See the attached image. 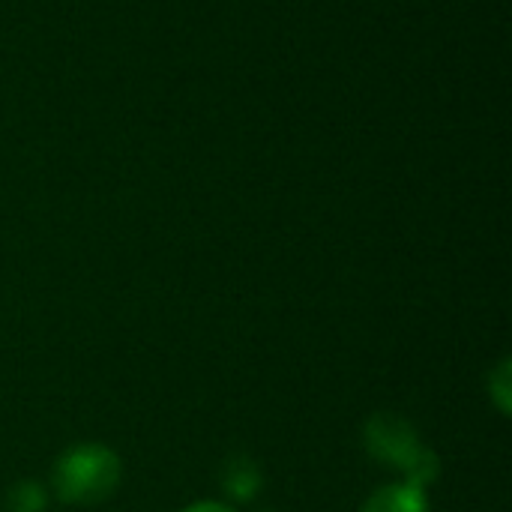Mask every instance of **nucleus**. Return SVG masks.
Returning a JSON list of instances; mask_svg holds the SVG:
<instances>
[{"label":"nucleus","instance_id":"nucleus-2","mask_svg":"<svg viewBox=\"0 0 512 512\" xmlns=\"http://www.w3.org/2000/svg\"><path fill=\"white\" fill-rule=\"evenodd\" d=\"M363 444L372 459H378L387 468H399L405 483H414L420 489H429L438 474L441 462L438 456L420 441L417 429L396 414H375L363 426Z\"/></svg>","mask_w":512,"mask_h":512},{"label":"nucleus","instance_id":"nucleus-6","mask_svg":"<svg viewBox=\"0 0 512 512\" xmlns=\"http://www.w3.org/2000/svg\"><path fill=\"white\" fill-rule=\"evenodd\" d=\"M489 399L495 402V408H498L504 417H510V411H512V360L510 357H504V360L495 366V372L489 375Z\"/></svg>","mask_w":512,"mask_h":512},{"label":"nucleus","instance_id":"nucleus-4","mask_svg":"<svg viewBox=\"0 0 512 512\" xmlns=\"http://www.w3.org/2000/svg\"><path fill=\"white\" fill-rule=\"evenodd\" d=\"M261 486H264L261 468L249 456H234L222 468V489L234 501H252L261 492Z\"/></svg>","mask_w":512,"mask_h":512},{"label":"nucleus","instance_id":"nucleus-7","mask_svg":"<svg viewBox=\"0 0 512 512\" xmlns=\"http://www.w3.org/2000/svg\"><path fill=\"white\" fill-rule=\"evenodd\" d=\"M180 512H234L228 504H219V501H198V504H189L186 510Z\"/></svg>","mask_w":512,"mask_h":512},{"label":"nucleus","instance_id":"nucleus-5","mask_svg":"<svg viewBox=\"0 0 512 512\" xmlns=\"http://www.w3.org/2000/svg\"><path fill=\"white\" fill-rule=\"evenodd\" d=\"M45 507H48V495L33 480L15 483L6 495V512H45Z\"/></svg>","mask_w":512,"mask_h":512},{"label":"nucleus","instance_id":"nucleus-3","mask_svg":"<svg viewBox=\"0 0 512 512\" xmlns=\"http://www.w3.org/2000/svg\"><path fill=\"white\" fill-rule=\"evenodd\" d=\"M360 512H429V498L426 489L402 480L381 486L375 495H369Z\"/></svg>","mask_w":512,"mask_h":512},{"label":"nucleus","instance_id":"nucleus-1","mask_svg":"<svg viewBox=\"0 0 512 512\" xmlns=\"http://www.w3.org/2000/svg\"><path fill=\"white\" fill-rule=\"evenodd\" d=\"M123 465L102 444H75L51 468V489L63 504L93 507L111 498L120 486Z\"/></svg>","mask_w":512,"mask_h":512}]
</instances>
